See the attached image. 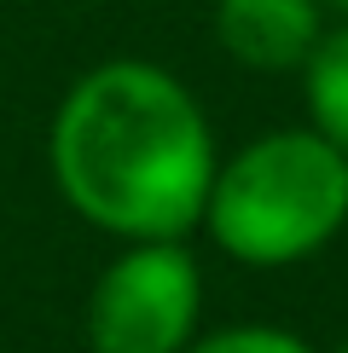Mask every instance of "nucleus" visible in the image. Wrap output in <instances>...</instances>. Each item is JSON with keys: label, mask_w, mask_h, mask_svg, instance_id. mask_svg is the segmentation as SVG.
<instances>
[{"label": "nucleus", "mask_w": 348, "mask_h": 353, "mask_svg": "<svg viewBox=\"0 0 348 353\" xmlns=\"http://www.w3.org/2000/svg\"><path fill=\"white\" fill-rule=\"evenodd\" d=\"M186 353H319V347L284 325H226V330H203Z\"/></svg>", "instance_id": "obj_6"}, {"label": "nucleus", "mask_w": 348, "mask_h": 353, "mask_svg": "<svg viewBox=\"0 0 348 353\" xmlns=\"http://www.w3.org/2000/svg\"><path fill=\"white\" fill-rule=\"evenodd\" d=\"M296 76H302L308 128L348 157V18L342 23H325L319 47L308 52V64H302Z\"/></svg>", "instance_id": "obj_5"}, {"label": "nucleus", "mask_w": 348, "mask_h": 353, "mask_svg": "<svg viewBox=\"0 0 348 353\" xmlns=\"http://www.w3.org/2000/svg\"><path fill=\"white\" fill-rule=\"evenodd\" d=\"M342 353H348V347H342Z\"/></svg>", "instance_id": "obj_8"}, {"label": "nucleus", "mask_w": 348, "mask_h": 353, "mask_svg": "<svg viewBox=\"0 0 348 353\" xmlns=\"http://www.w3.org/2000/svg\"><path fill=\"white\" fill-rule=\"evenodd\" d=\"M209 23L238 70L296 76L325 35V6L319 0H215Z\"/></svg>", "instance_id": "obj_4"}, {"label": "nucleus", "mask_w": 348, "mask_h": 353, "mask_svg": "<svg viewBox=\"0 0 348 353\" xmlns=\"http://www.w3.org/2000/svg\"><path fill=\"white\" fill-rule=\"evenodd\" d=\"M348 226V157L308 122L273 128L221 157L197 232L255 272L302 267Z\"/></svg>", "instance_id": "obj_2"}, {"label": "nucleus", "mask_w": 348, "mask_h": 353, "mask_svg": "<svg viewBox=\"0 0 348 353\" xmlns=\"http://www.w3.org/2000/svg\"><path fill=\"white\" fill-rule=\"evenodd\" d=\"M203 336V267L186 238L122 243L87 290L93 353H186Z\"/></svg>", "instance_id": "obj_3"}, {"label": "nucleus", "mask_w": 348, "mask_h": 353, "mask_svg": "<svg viewBox=\"0 0 348 353\" xmlns=\"http://www.w3.org/2000/svg\"><path fill=\"white\" fill-rule=\"evenodd\" d=\"M325 12H337V18H348V0H319Z\"/></svg>", "instance_id": "obj_7"}, {"label": "nucleus", "mask_w": 348, "mask_h": 353, "mask_svg": "<svg viewBox=\"0 0 348 353\" xmlns=\"http://www.w3.org/2000/svg\"><path fill=\"white\" fill-rule=\"evenodd\" d=\"M47 168L70 214L116 243L192 238L221 145L197 93L151 58H105L64 87Z\"/></svg>", "instance_id": "obj_1"}]
</instances>
